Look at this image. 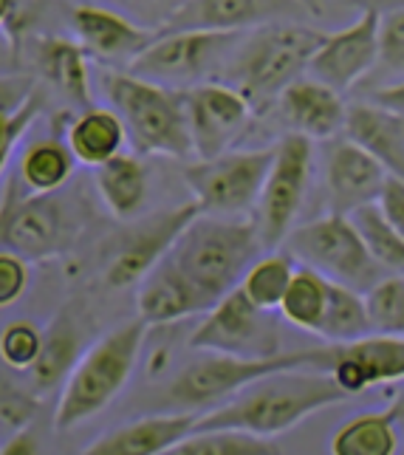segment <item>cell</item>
Returning <instances> with one entry per match:
<instances>
[{"instance_id":"cell-1","label":"cell","mask_w":404,"mask_h":455,"mask_svg":"<svg viewBox=\"0 0 404 455\" xmlns=\"http://www.w3.org/2000/svg\"><path fill=\"white\" fill-rule=\"evenodd\" d=\"M348 402L337 382L322 371H280L243 387L232 399L198 413L195 430H238L277 438L325 407Z\"/></svg>"},{"instance_id":"cell-2","label":"cell","mask_w":404,"mask_h":455,"mask_svg":"<svg viewBox=\"0 0 404 455\" xmlns=\"http://www.w3.org/2000/svg\"><path fill=\"white\" fill-rule=\"evenodd\" d=\"M325 35L329 31H320L305 20L269 23L246 31L215 83L238 91L255 116L269 114L280 93L305 76Z\"/></svg>"},{"instance_id":"cell-3","label":"cell","mask_w":404,"mask_h":455,"mask_svg":"<svg viewBox=\"0 0 404 455\" xmlns=\"http://www.w3.org/2000/svg\"><path fill=\"white\" fill-rule=\"evenodd\" d=\"M266 249L252 218L195 215L164 255L215 306L241 286L243 275Z\"/></svg>"},{"instance_id":"cell-4","label":"cell","mask_w":404,"mask_h":455,"mask_svg":"<svg viewBox=\"0 0 404 455\" xmlns=\"http://www.w3.org/2000/svg\"><path fill=\"white\" fill-rule=\"evenodd\" d=\"M88 224V204L80 190L62 187L57 193H26L18 179L6 181L0 198V252L26 263L66 255Z\"/></svg>"},{"instance_id":"cell-5","label":"cell","mask_w":404,"mask_h":455,"mask_svg":"<svg viewBox=\"0 0 404 455\" xmlns=\"http://www.w3.org/2000/svg\"><path fill=\"white\" fill-rule=\"evenodd\" d=\"M99 83L107 108L122 119L136 156H164L181 162L195 156L181 91L114 68L102 71Z\"/></svg>"},{"instance_id":"cell-6","label":"cell","mask_w":404,"mask_h":455,"mask_svg":"<svg viewBox=\"0 0 404 455\" xmlns=\"http://www.w3.org/2000/svg\"><path fill=\"white\" fill-rule=\"evenodd\" d=\"M145 337L147 325L136 317L97 339L76 359V365L71 368L59 390L54 430L66 433L85 425L88 419L99 416L122 394L139 365Z\"/></svg>"},{"instance_id":"cell-7","label":"cell","mask_w":404,"mask_h":455,"mask_svg":"<svg viewBox=\"0 0 404 455\" xmlns=\"http://www.w3.org/2000/svg\"><path fill=\"white\" fill-rule=\"evenodd\" d=\"M329 365H331V345H317V348H305V351H283L266 359L204 354L173 376V382L167 385V399L181 413H198L201 407H215L232 399L243 387L263 379V376H272L280 371L329 373Z\"/></svg>"},{"instance_id":"cell-8","label":"cell","mask_w":404,"mask_h":455,"mask_svg":"<svg viewBox=\"0 0 404 455\" xmlns=\"http://www.w3.org/2000/svg\"><path fill=\"white\" fill-rule=\"evenodd\" d=\"M280 249L289 252L297 266L322 275L329 283L353 289L360 294H368L382 277H387L382 266L370 258L365 241L348 215L329 212L317 221L294 227Z\"/></svg>"},{"instance_id":"cell-9","label":"cell","mask_w":404,"mask_h":455,"mask_svg":"<svg viewBox=\"0 0 404 455\" xmlns=\"http://www.w3.org/2000/svg\"><path fill=\"white\" fill-rule=\"evenodd\" d=\"M243 35L246 31H159L131 62L128 74L173 91L215 83Z\"/></svg>"},{"instance_id":"cell-10","label":"cell","mask_w":404,"mask_h":455,"mask_svg":"<svg viewBox=\"0 0 404 455\" xmlns=\"http://www.w3.org/2000/svg\"><path fill=\"white\" fill-rule=\"evenodd\" d=\"M272 162L274 145L255 150H226L215 159H195L184 164L181 176L201 215L252 218Z\"/></svg>"},{"instance_id":"cell-11","label":"cell","mask_w":404,"mask_h":455,"mask_svg":"<svg viewBox=\"0 0 404 455\" xmlns=\"http://www.w3.org/2000/svg\"><path fill=\"white\" fill-rule=\"evenodd\" d=\"M311 172H314V142L297 133H283L274 145V162L269 167L252 221L266 252L283 246L286 235L303 210L308 196Z\"/></svg>"},{"instance_id":"cell-12","label":"cell","mask_w":404,"mask_h":455,"mask_svg":"<svg viewBox=\"0 0 404 455\" xmlns=\"http://www.w3.org/2000/svg\"><path fill=\"white\" fill-rule=\"evenodd\" d=\"M274 311H260L246 300L241 289L221 297L190 334V348L221 356L266 359L280 351V328Z\"/></svg>"},{"instance_id":"cell-13","label":"cell","mask_w":404,"mask_h":455,"mask_svg":"<svg viewBox=\"0 0 404 455\" xmlns=\"http://www.w3.org/2000/svg\"><path fill=\"white\" fill-rule=\"evenodd\" d=\"M198 212H201L198 204L186 201V204H178V207H170L164 212H153V215L142 218V221H136V227L119 238L111 260H107L105 283L111 289L139 286V280H142L153 266L170 252V246L176 243V238Z\"/></svg>"},{"instance_id":"cell-14","label":"cell","mask_w":404,"mask_h":455,"mask_svg":"<svg viewBox=\"0 0 404 455\" xmlns=\"http://www.w3.org/2000/svg\"><path fill=\"white\" fill-rule=\"evenodd\" d=\"M195 159H215L235 150L255 114L238 91L224 83H204L181 91Z\"/></svg>"},{"instance_id":"cell-15","label":"cell","mask_w":404,"mask_h":455,"mask_svg":"<svg viewBox=\"0 0 404 455\" xmlns=\"http://www.w3.org/2000/svg\"><path fill=\"white\" fill-rule=\"evenodd\" d=\"M379 60V12L360 9V18L351 26L325 35L317 54L311 57L305 76L329 85L345 97L362 85L376 68Z\"/></svg>"},{"instance_id":"cell-16","label":"cell","mask_w":404,"mask_h":455,"mask_svg":"<svg viewBox=\"0 0 404 455\" xmlns=\"http://www.w3.org/2000/svg\"><path fill=\"white\" fill-rule=\"evenodd\" d=\"M74 40L83 45L91 60L114 71H128L131 62L159 37V31L133 23L124 14L85 0L66 9Z\"/></svg>"},{"instance_id":"cell-17","label":"cell","mask_w":404,"mask_h":455,"mask_svg":"<svg viewBox=\"0 0 404 455\" xmlns=\"http://www.w3.org/2000/svg\"><path fill=\"white\" fill-rule=\"evenodd\" d=\"M322 176H325V201L329 212L351 215L368 204H379L387 184V170L370 159V156L348 142L345 136H337L331 142H322Z\"/></svg>"},{"instance_id":"cell-18","label":"cell","mask_w":404,"mask_h":455,"mask_svg":"<svg viewBox=\"0 0 404 455\" xmlns=\"http://www.w3.org/2000/svg\"><path fill=\"white\" fill-rule=\"evenodd\" d=\"M329 376L348 399L376 385L404 382V337L368 334L356 342L331 345Z\"/></svg>"},{"instance_id":"cell-19","label":"cell","mask_w":404,"mask_h":455,"mask_svg":"<svg viewBox=\"0 0 404 455\" xmlns=\"http://www.w3.org/2000/svg\"><path fill=\"white\" fill-rule=\"evenodd\" d=\"M297 0H190L164 31H252L269 23L305 20Z\"/></svg>"},{"instance_id":"cell-20","label":"cell","mask_w":404,"mask_h":455,"mask_svg":"<svg viewBox=\"0 0 404 455\" xmlns=\"http://www.w3.org/2000/svg\"><path fill=\"white\" fill-rule=\"evenodd\" d=\"M272 111L286 124V133L305 136L311 142H331L342 136L348 105L342 93L331 91L311 76H300L277 97Z\"/></svg>"},{"instance_id":"cell-21","label":"cell","mask_w":404,"mask_h":455,"mask_svg":"<svg viewBox=\"0 0 404 455\" xmlns=\"http://www.w3.org/2000/svg\"><path fill=\"white\" fill-rule=\"evenodd\" d=\"M210 308L212 303L167 258L155 263L136 286V311L147 328L204 317Z\"/></svg>"},{"instance_id":"cell-22","label":"cell","mask_w":404,"mask_h":455,"mask_svg":"<svg viewBox=\"0 0 404 455\" xmlns=\"http://www.w3.org/2000/svg\"><path fill=\"white\" fill-rule=\"evenodd\" d=\"M26 49L35 68L31 74L40 83H49L74 105L91 108V57L80 43L57 35H37L26 37L23 52Z\"/></svg>"},{"instance_id":"cell-23","label":"cell","mask_w":404,"mask_h":455,"mask_svg":"<svg viewBox=\"0 0 404 455\" xmlns=\"http://www.w3.org/2000/svg\"><path fill=\"white\" fill-rule=\"evenodd\" d=\"M342 136L376 159L391 179L404 181V116L370 100L351 102Z\"/></svg>"},{"instance_id":"cell-24","label":"cell","mask_w":404,"mask_h":455,"mask_svg":"<svg viewBox=\"0 0 404 455\" xmlns=\"http://www.w3.org/2000/svg\"><path fill=\"white\" fill-rule=\"evenodd\" d=\"M198 413H153L99 435L80 455H164L195 430Z\"/></svg>"},{"instance_id":"cell-25","label":"cell","mask_w":404,"mask_h":455,"mask_svg":"<svg viewBox=\"0 0 404 455\" xmlns=\"http://www.w3.org/2000/svg\"><path fill=\"white\" fill-rule=\"evenodd\" d=\"M66 145L74 153L76 164L97 170L105 162L116 159L119 153H124L128 133H124L122 119L111 111V108L91 105L80 116L71 119L68 131H66Z\"/></svg>"},{"instance_id":"cell-26","label":"cell","mask_w":404,"mask_h":455,"mask_svg":"<svg viewBox=\"0 0 404 455\" xmlns=\"http://www.w3.org/2000/svg\"><path fill=\"white\" fill-rule=\"evenodd\" d=\"M93 172H97V176H93L97 193L114 218L131 221V218L142 212L147 201V167L142 162V156L119 153L116 159L105 162Z\"/></svg>"},{"instance_id":"cell-27","label":"cell","mask_w":404,"mask_h":455,"mask_svg":"<svg viewBox=\"0 0 404 455\" xmlns=\"http://www.w3.org/2000/svg\"><path fill=\"white\" fill-rule=\"evenodd\" d=\"M76 159L66 145V136H51V139H37L28 142L18 156V172L14 179L20 181L26 193L45 196L57 193L62 187H68L74 179Z\"/></svg>"},{"instance_id":"cell-28","label":"cell","mask_w":404,"mask_h":455,"mask_svg":"<svg viewBox=\"0 0 404 455\" xmlns=\"http://www.w3.org/2000/svg\"><path fill=\"white\" fill-rule=\"evenodd\" d=\"M80 325H76L74 314L68 308H62L57 317L51 320L49 331H43V351L37 356L35 368H31V382L37 387H54L59 382H66V376L80 359Z\"/></svg>"},{"instance_id":"cell-29","label":"cell","mask_w":404,"mask_h":455,"mask_svg":"<svg viewBox=\"0 0 404 455\" xmlns=\"http://www.w3.org/2000/svg\"><path fill=\"white\" fill-rule=\"evenodd\" d=\"M329 450L331 455H399V425L391 411L353 416L331 435Z\"/></svg>"},{"instance_id":"cell-30","label":"cell","mask_w":404,"mask_h":455,"mask_svg":"<svg viewBox=\"0 0 404 455\" xmlns=\"http://www.w3.org/2000/svg\"><path fill=\"white\" fill-rule=\"evenodd\" d=\"M294 272H297V263L283 249H274V252H263L249 272L241 280V291L246 294V300L260 311H277L283 297L289 291V283Z\"/></svg>"},{"instance_id":"cell-31","label":"cell","mask_w":404,"mask_h":455,"mask_svg":"<svg viewBox=\"0 0 404 455\" xmlns=\"http://www.w3.org/2000/svg\"><path fill=\"white\" fill-rule=\"evenodd\" d=\"M373 334L370 317L365 308V294L345 289V286H329V306L320 325V345H345Z\"/></svg>"},{"instance_id":"cell-32","label":"cell","mask_w":404,"mask_h":455,"mask_svg":"<svg viewBox=\"0 0 404 455\" xmlns=\"http://www.w3.org/2000/svg\"><path fill=\"white\" fill-rule=\"evenodd\" d=\"M329 286L331 283L322 275L305 269V266H297V272H294L289 291L277 311L294 328L317 337L325 317V306H329Z\"/></svg>"},{"instance_id":"cell-33","label":"cell","mask_w":404,"mask_h":455,"mask_svg":"<svg viewBox=\"0 0 404 455\" xmlns=\"http://www.w3.org/2000/svg\"><path fill=\"white\" fill-rule=\"evenodd\" d=\"M348 218H351V224L356 227V232H360V238L365 241L370 258L382 266V272L404 277V238L393 229V224L384 218V212L379 210V204L360 207Z\"/></svg>"},{"instance_id":"cell-34","label":"cell","mask_w":404,"mask_h":455,"mask_svg":"<svg viewBox=\"0 0 404 455\" xmlns=\"http://www.w3.org/2000/svg\"><path fill=\"white\" fill-rule=\"evenodd\" d=\"M164 455H280L274 438L238 430H193Z\"/></svg>"},{"instance_id":"cell-35","label":"cell","mask_w":404,"mask_h":455,"mask_svg":"<svg viewBox=\"0 0 404 455\" xmlns=\"http://www.w3.org/2000/svg\"><path fill=\"white\" fill-rule=\"evenodd\" d=\"M404 83V9L379 12V60L365 91Z\"/></svg>"},{"instance_id":"cell-36","label":"cell","mask_w":404,"mask_h":455,"mask_svg":"<svg viewBox=\"0 0 404 455\" xmlns=\"http://www.w3.org/2000/svg\"><path fill=\"white\" fill-rule=\"evenodd\" d=\"M373 334L404 337V277L387 275L365 294Z\"/></svg>"},{"instance_id":"cell-37","label":"cell","mask_w":404,"mask_h":455,"mask_svg":"<svg viewBox=\"0 0 404 455\" xmlns=\"http://www.w3.org/2000/svg\"><path fill=\"white\" fill-rule=\"evenodd\" d=\"M43 351V331L28 320L9 323L0 331V363L9 371H31Z\"/></svg>"},{"instance_id":"cell-38","label":"cell","mask_w":404,"mask_h":455,"mask_svg":"<svg viewBox=\"0 0 404 455\" xmlns=\"http://www.w3.org/2000/svg\"><path fill=\"white\" fill-rule=\"evenodd\" d=\"M93 4L114 9L145 28L162 31L190 0H93Z\"/></svg>"},{"instance_id":"cell-39","label":"cell","mask_w":404,"mask_h":455,"mask_svg":"<svg viewBox=\"0 0 404 455\" xmlns=\"http://www.w3.org/2000/svg\"><path fill=\"white\" fill-rule=\"evenodd\" d=\"M40 97V80L31 71L0 74V114H20L28 102Z\"/></svg>"},{"instance_id":"cell-40","label":"cell","mask_w":404,"mask_h":455,"mask_svg":"<svg viewBox=\"0 0 404 455\" xmlns=\"http://www.w3.org/2000/svg\"><path fill=\"white\" fill-rule=\"evenodd\" d=\"M28 289V263L12 252H0V308H9Z\"/></svg>"},{"instance_id":"cell-41","label":"cell","mask_w":404,"mask_h":455,"mask_svg":"<svg viewBox=\"0 0 404 455\" xmlns=\"http://www.w3.org/2000/svg\"><path fill=\"white\" fill-rule=\"evenodd\" d=\"M40 108H43V102L37 97L35 102H28L20 114H14V116L0 114V150L20 148L23 145L26 133L31 131V124H35L37 116H40Z\"/></svg>"},{"instance_id":"cell-42","label":"cell","mask_w":404,"mask_h":455,"mask_svg":"<svg viewBox=\"0 0 404 455\" xmlns=\"http://www.w3.org/2000/svg\"><path fill=\"white\" fill-rule=\"evenodd\" d=\"M379 210L384 212L387 221H391L393 229L404 238V181L387 179L382 198H379Z\"/></svg>"},{"instance_id":"cell-43","label":"cell","mask_w":404,"mask_h":455,"mask_svg":"<svg viewBox=\"0 0 404 455\" xmlns=\"http://www.w3.org/2000/svg\"><path fill=\"white\" fill-rule=\"evenodd\" d=\"M0 455H43L37 435L28 427L14 430L4 444H0Z\"/></svg>"},{"instance_id":"cell-44","label":"cell","mask_w":404,"mask_h":455,"mask_svg":"<svg viewBox=\"0 0 404 455\" xmlns=\"http://www.w3.org/2000/svg\"><path fill=\"white\" fill-rule=\"evenodd\" d=\"M365 100L376 102L382 108H387V111H393L399 116H404V83L399 85H387V88H373L365 93Z\"/></svg>"},{"instance_id":"cell-45","label":"cell","mask_w":404,"mask_h":455,"mask_svg":"<svg viewBox=\"0 0 404 455\" xmlns=\"http://www.w3.org/2000/svg\"><path fill=\"white\" fill-rule=\"evenodd\" d=\"M356 9H373V12H391V9H404V0H348Z\"/></svg>"},{"instance_id":"cell-46","label":"cell","mask_w":404,"mask_h":455,"mask_svg":"<svg viewBox=\"0 0 404 455\" xmlns=\"http://www.w3.org/2000/svg\"><path fill=\"white\" fill-rule=\"evenodd\" d=\"M387 411H391V416L396 419V425H404V387L396 390V396H393V402H391Z\"/></svg>"},{"instance_id":"cell-47","label":"cell","mask_w":404,"mask_h":455,"mask_svg":"<svg viewBox=\"0 0 404 455\" xmlns=\"http://www.w3.org/2000/svg\"><path fill=\"white\" fill-rule=\"evenodd\" d=\"M20 4H23V0H0V28L12 20V14L20 9Z\"/></svg>"},{"instance_id":"cell-48","label":"cell","mask_w":404,"mask_h":455,"mask_svg":"<svg viewBox=\"0 0 404 455\" xmlns=\"http://www.w3.org/2000/svg\"><path fill=\"white\" fill-rule=\"evenodd\" d=\"M18 156V148H6V150H0V179L6 176V170L12 164V159Z\"/></svg>"},{"instance_id":"cell-49","label":"cell","mask_w":404,"mask_h":455,"mask_svg":"<svg viewBox=\"0 0 404 455\" xmlns=\"http://www.w3.org/2000/svg\"><path fill=\"white\" fill-rule=\"evenodd\" d=\"M297 4H300V6H303L308 14H311V18H322V12H325L320 0H297Z\"/></svg>"}]
</instances>
